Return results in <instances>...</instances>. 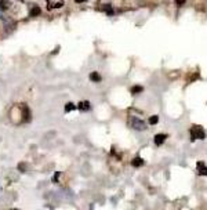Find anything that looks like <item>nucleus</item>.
I'll use <instances>...</instances> for the list:
<instances>
[{
  "label": "nucleus",
  "instance_id": "1",
  "mask_svg": "<svg viewBox=\"0 0 207 210\" xmlns=\"http://www.w3.org/2000/svg\"><path fill=\"white\" fill-rule=\"evenodd\" d=\"M204 137H206V133H204L202 126H198V124L192 126V129H191V140H192V141L203 140Z\"/></svg>",
  "mask_w": 207,
  "mask_h": 210
},
{
  "label": "nucleus",
  "instance_id": "2",
  "mask_svg": "<svg viewBox=\"0 0 207 210\" xmlns=\"http://www.w3.org/2000/svg\"><path fill=\"white\" fill-rule=\"evenodd\" d=\"M130 126L133 129H135V130H145L146 129V126H145V123H144V120H141V119H138V118H133L130 119Z\"/></svg>",
  "mask_w": 207,
  "mask_h": 210
},
{
  "label": "nucleus",
  "instance_id": "3",
  "mask_svg": "<svg viewBox=\"0 0 207 210\" xmlns=\"http://www.w3.org/2000/svg\"><path fill=\"white\" fill-rule=\"evenodd\" d=\"M196 171L199 176H207V166L204 162H198L196 163Z\"/></svg>",
  "mask_w": 207,
  "mask_h": 210
},
{
  "label": "nucleus",
  "instance_id": "4",
  "mask_svg": "<svg viewBox=\"0 0 207 210\" xmlns=\"http://www.w3.org/2000/svg\"><path fill=\"white\" fill-rule=\"evenodd\" d=\"M49 9H59L64 6V0H47Z\"/></svg>",
  "mask_w": 207,
  "mask_h": 210
},
{
  "label": "nucleus",
  "instance_id": "5",
  "mask_svg": "<svg viewBox=\"0 0 207 210\" xmlns=\"http://www.w3.org/2000/svg\"><path fill=\"white\" fill-rule=\"evenodd\" d=\"M166 138H167V136H166V134H163V133H160V134H156V136H155V138H153V141H155V144H156V145H162L163 142L166 141Z\"/></svg>",
  "mask_w": 207,
  "mask_h": 210
},
{
  "label": "nucleus",
  "instance_id": "6",
  "mask_svg": "<svg viewBox=\"0 0 207 210\" xmlns=\"http://www.w3.org/2000/svg\"><path fill=\"white\" fill-rule=\"evenodd\" d=\"M9 7V3H7V0H0V18H3L4 17V11L6 9Z\"/></svg>",
  "mask_w": 207,
  "mask_h": 210
},
{
  "label": "nucleus",
  "instance_id": "7",
  "mask_svg": "<svg viewBox=\"0 0 207 210\" xmlns=\"http://www.w3.org/2000/svg\"><path fill=\"white\" fill-rule=\"evenodd\" d=\"M79 109L83 111V112H87V111L90 109V102H89V101H81V102H79Z\"/></svg>",
  "mask_w": 207,
  "mask_h": 210
},
{
  "label": "nucleus",
  "instance_id": "8",
  "mask_svg": "<svg viewBox=\"0 0 207 210\" xmlns=\"http://www.w3.org/2000/svg\"><path fill=\"white\" fill-rule=\"evenodd\" d=\"M131 164L135 166V167H140V166H144L145 162H144V159H141V158H135V159L131 162Z\"/></svg>",
  "mask_w": 207,
  "mask_h": 210
},
{
  "label": "nucleus",
  "instance_id": "9",
  "mask_svg": "<svg viewBox=\"0 0 207 210\" xmlns=\"http://www.w3.org/2000/svg\"><path fill=\"white\" fill-rule=\"evenodd\" d=\"M90 79L93 82H101V76H99V73H97V72H91Z\"/></svg>",
  "mask_w": 207,
  "mask_h": 210
},
{
  "label": "nucleus",
  "instance_id": "10",
  "mask_svg": "<svg viewBox=\"0 0 207 210\" xmlns=\"http://www.w3.org/2000/svg\"><path fill=\"white\" fill-rule=\"evenodd\" d=\"M159 122V116L158 115H155V116H151V118H149V123L151 124H156Z\"/></svg>",
  "mask_w": 207,
  "mask_h": 210
},
{
  "label": "nucleus",
  "instance_id": "11",
  "mask_svg": "<svg viewBox=\"0 0 207 210\" xmlns=\"http://www.w3.org/2000/svg\"><path fill=\"white\" fill-rule=\"evenodd\" d=\"M141 91H142V87H141V86L131 87V93H133V94H137V93H141Z\"/></svg>",
  "mask_w": 207,
  "mask_h": 210
},
{
  "label": "nucleus",
  "instance_id": "12",
  "mask_svg": "<svg viewBox=\"0 0 207 210\" xmlns=\"http://www.w3.org/2000/svg\"><path fill=\"white\" fill-rule=\"evenodd\" d=\"M31 14H32V15H39V14H40V9H39L37 6H35V7H32Z\"/></svg>",
  "mask_w": 207,
  "mask_h": 210
},
{
  "label": "nucleus",
  "instance_id": "13",
  "mask_svg": "<svg viewBox=\"0 0 207 210\" xmlns=\"http://www.w3.org/2000/svg\"><path fill=\"white\" fill-rule=\"evenodd\" d=\"M72 109H75V105H73L72 102H69V104L65 105V111H66V112H71Z\"/></svg>",
  "mask_w": 207,
  "mask_h": 210
},
{
  "label": "nucleus",
  "instance_id": "14",
  "mask_svg": "<svg viewBox=\"0 0 207 210\" xmlns=\"http://www.w3.org/2000/svg\"><path fill=\"white\" fill-rule=\"evenodd\" d=\"M185 3V0H176V4L177 6H182Z\"/></svg>",
  "mask_w": 207,
  "mask_h": 210
},
{
  "label": "nucleus",
  "instance_id": "15",
  "mask_svg": "<svg viewBox=\"0 0 207 210\" xmlns=\"http://www.w3.org/2000/svg\"><path fill=\"white\" fill-rule=\"evenodd\" d=\"M58 177H59V173H57V174H54V178H53V181H58Z\"/></svg>",
  "mask_w": 207,
  "mask_h": 210
},
{
  "label": "nucleus",
  "instance_id": "16",
  "mask_svg": "<svg viewBox=\"0 0 207 210\" xmlns=\"http://www.w3.org/2000/svg\"><path fill=\"white\" fill-rule=\"evenodd\" d=\"M19 170H25V163H19Z\"/></svg>",
  "mask_w": 207,
  "mask_h": 210
},
{
  "label": "nucleus",
  "instance_id": "17",
  "mask_svg": "<svg viewBox=\"0 0 207 210\" xmlns=\"http://www.w3.org/2000/svg\"><path fill=\"white\" fill-rule=\"evenodd\" d=\"M76 1H79V3H83V1H86V0H76Z\"/></svg>",
  "mask_w": 207,
  "mask_h": 210
},
{
  "label": "nucleus",
  "instance_id": "18",
  "mask_svg": "<svg viewBox=\"0 0 207 210\" xmlns=\"http://www.w3.org/2000/svg\"><path fill=\"white\" fill-rule=\"evenodd\" d=\"M21 1H22V0H21Z\"/></svg>",
  "mask_w": 207,
  "mask_h": 210
}]
</instances>
